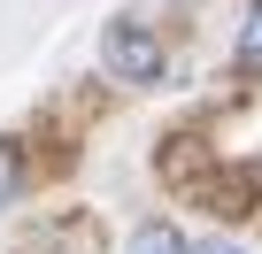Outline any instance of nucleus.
Listing matches in <instances>:
<instances>
[{
	"instance_id": "obj_3",
	"label": "nucleus",
	"mask_w": 262,
	"mask_h": 254,
	"mask_svg": "<svg viewBox=\"0 0 262 254\" xmlns=\"http://www.w3.org/2000/svg\"><path fill=\"white\" fill-rule=\"evenodd\" d=\"M239 54L262 62V0H247V16H239Z\"/></svg>"
},
{
	"instance_id": "obj_5",
	"label": "nucleus",
	"mask_w": 262,
	"mask_h": 254,
	"mask_svg": "<svg viewBox=\"0 0 262 254\" xmlns=\"http://www.w3.org/2000/svg\"><path fill=\"white\" fill-rule=\"evenodd\" d=\"M201 254H239V246H201Z\"/></svg>"
},
{
	"instance_id": "obj_1",
	"label": "nucleus",
	"mask_w": 262,
	"mask_h": 254,
	"mask_svg": "<svg viewBox=\"0 0 262 254\" xmlns=\"http://www.w3.org/2000/svg\"><path fill=\"white\" fill-rule=\"evenodd\" d=\"M100 54H108V70L116 77H131V85H155L162 77V47H155V31L147 24H108V39H100Z\"/></svg>"
},
{
	"instance_id": "obj_2",
	"label": "nucleus",
	"mask_w": 262,
	"mask_h": 254,
	"mask_svg": "<svg viewBox=\"0 0 262 254\" xmlns=\"http://www.w3.org/2000/svg\"><path fill=\"white\" fill-rule=\"evenodd\" d=\"M131 254H185V231H170V223H139V231H131Z\"/></svg>"
},
{
	"instance_id": "obj_4",
	"label": "nucleus",
	"mask_w": 262,
	"mask_h": 254,
	"mask_svg": "<svg viewBox=\"0 0 262 254\" xmlns=\"http://www.w3.org/2000/svg\"><path fill=\"white\" fill-rule=\"evenodd\" d=\"M16 185H24V154H16L8 139H0V208L16 200Z\"/></svg>"
}]
</instances>
